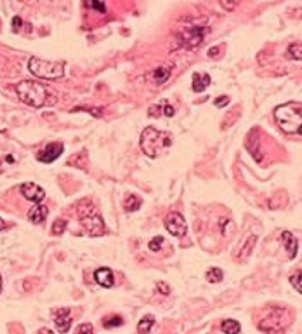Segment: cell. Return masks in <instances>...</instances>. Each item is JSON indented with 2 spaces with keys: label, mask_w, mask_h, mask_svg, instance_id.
<instances>
[{
  "label": "cell",
  "mask_w": 302,
  "mask_h": 334,
  "mask_svg": "<svg viewBox=\"0 0 302 334\" xmlns=\"http://www.w3.org/2000/svg\"><path fill=\"white\" fill-rule=\"evenodd\" d=\"M301 51H302V47H301V44H299V42L290 44V46H288V51H287V56L290 59H295V61H301V58H302Z\"/></svg>",
  "instance_id": "23"
},
{
  "label": "cell",
  "mask_w": 302,
  "mask_h": 334,
  "mask_svg": "<svg viewBox=\"0 0 302 334\" xmlns=\"http://www.w3.org/2000/svg\"><path fill=\"white\" fill-rule=\"evenodd\" d=\"M217 52H219L217 47H214V49H209V56H210V58H212V56H217Z\"/></svg>",
  "instance_id": "33"
},
{
  "label": "cell",
  "mask_w": 302,
  "mask_h": 334,
  "mask_svg": "<svg viewBox=\"0 0 302 334\" xmlns=\"http://www.w3.org/2000/svg\"><path fill=\"white\" fill-rule=\"evenodd\" d=\"M94 279H96V282L101 285V287H113V284H115V277H113V272H111L110 268H106V266H103V268H97L96 272H94Z\"/></svg>",
  "instance_id": "11"
},
{
  "label": "cell",
  "mask_w": 302,
  "mask_h": 334,
  "mask_svg": "<svg viewBox=\"0 0 302 334\" xmlns=\"http://www.w3.org/2000/svg\"><path fill=\"white\" fill-rule=\"evenodd\" d=\"M16 92H18V98L31 108H42L46 104L56 103V96L50 94L49 89L37 80L20 82V84L16 85Z\"/></svg>",
  "instance_id": "1"
},
{
  "label": "cell",
  "mask_w": 302,
  "mask_h": 334,
  "mask_svg": "<svg viewBox=\"0 0 302 334\" xmlns=\"http://www.w3.org/2000/svg\"><path fill=\"white\" fill-rule=\"evenodd\" d=\"M47 216H49V209H47L46 206H42V204H35V207L28 212V219H30L33 225H42L47 219Z\"/></svg>",
  "instance_id": "13"
},
{
  "label": "cell",
  "mask_w": 302,
  "mask_h": 334,
  "mask_svg": "<svg viewBox=\"0 0 302 334\" xmlns=\"http://www.w3.org/2000/svg\"><path fill=\"white\" fill-rule=\"evenodd\" d=\"M172 146V134L167 131H158L155 127H146L141 134V148L149 158L165 155Z\"/></svg>",
  "instance_id": "2"
},
{
  "label": "cell",
  "mask_w": 302,
  "mask_h": 334,
  "mask_svg": "<svg viewBox=\"0 0 302 334\" xmlns=\"http://www.w3.org/2000/svg\"><path fill=\"white\" fill-rule=\"evenodd\" d=\"M20 192L24 199L31 200V202H35V204H40L44 199H46V192L40 188L39 184H35V183H23L20 186Z\"/></svg>",
  "instance_id": "9"
},
{
  "label": "cell",
  "mask_w": 302,
  "mask_h": 334,
  "mask_svg": "<svg viewBox=\"0 0 302 334\" xmlns=\"http://www.w3.org/2000/svg\"><path fill=\"white\" fill-rule=\"evenodd\" d=\"M0 291H2V279H0Z\"/></svg>",
  "instance_id": "36"
},
{
  "label": "cell",
  "mask_w": 302,
  "mask_h": 334,
  "mask_svg": "<svg viewBox=\"0 0 302 334\" xmlns=\"http://www.w3.org/2000/svg\"><path fill=\"white\" fill-rule=\"evenodd\" d=\"M123 324V319L120 315H108L103 319V326L106 329H111V327H120Z\"/></svg>",
  "instance_id": "22"
},
{
  "label": "cell",
  "mask_w": 302,
  "mask_h": 334,
  "mask_svg": "<svg viewBox=\"0 0 302 334\" xmlns=\"http://www.w3.org/2000/svg\"><path fill=\"white\" fill-rule=\"evenodd\" d=\"M4 228H5V223H4V219H2V218H0V231H2V230H4Z\"/></svg>",
  "instance_id": "35"
},
{
  "label": "cell",
  "mask_w": 302,
  "mask_h": 334,
  "mask_svg": "<svg viewBox=\"0 0 302 334\" xmlns=\"http://www.w3.org/2000/svg\"><path fill=\"white\" fill-rule=\"evenodd\" d=\"M75 334H94V327L91 324H80V326L75 329Z\"/></svg>",
  "instance_id": "27"
},
{
  "label": "cell",
  "mask_w": 302,
  "mask_h": 334,
  "mask_svg": "<svg viewBox=\"0 0 302 334\" xmlns=\"http://www.w3.org/2000/svg\"><path fill=\"white\" fill-rule=\"evenodd\" d=\"M87 5H89V7H92V9H96V11H99V12L106 11V5H104L103 2H97V0H91Z\"/></svg>",
  "instance_id": "29"
},
{
  "label": "cell",
  "mask_w": 302,
  "mask_h": 334,
  "mask_svg": "<svg viewBox=\"0 0 302 334\" xmlns=\"http://www.w3.org/2000/svg\"><path fill=\"white\" fill-rule=\"evenodd\" d=\"M162 246H163V237H155L153 240H149L148 244L149 251H153V253H158V251L162 249Z\"/></svg>",
  "instance_id": "26"
},
{
  "label": "cell",
  "mask_w": 302,
  "mask_h": 334,
  "mask_svg": "<svg viewBox=\"0 0 302 334\" xmlns=\"http://www.w3.org/2000/svg\"><path fill=\"white\" fill-rule=\"evenodd\" d=\"M157 291L160 292V294H163V296H168L170 294V287H168L167 284H165V282H157Z\"/></svg>",
  "instance_id": "30"
},
{
  "label": "cell",
  "mask_w": 302,
  "mask_h": 334,
  "mask_svg": "<svg viewBox=\"0 0 302 334\" xmlns=\"http://www.w3.org/2000/svg\"><path fill=\"white\" fill-rule=\"evenodd\" d=\"M162 110H163V115H167V117H174V113H176L174 106H170L167 101H162L158 106H151L148 110V113H149V117H160L162 115Z\"/></svg>",
  "instance_id": "16"
},
{
  "label": "cell",
  "mask_w": 302,
  "mask_h": 334,
  "mask_svg": "<svg viewBox=\"0 0 302 334\" xmlns=\"http://www.w3.org/2000/svg\"><path fill=\"white\" fill-rule=\"evenodd\" d=\"M37 334H54V333H52V331H50V329H47V327H44V329H40Z\"/></svg>",
  "instance_id": "34"
},
{
  "label": "cell",
  "mask_w": 302,
  "mask_h": 334,
  "mask_svg": "<svg viewBox=\"0 0 302 334\" xmlns=\"http://www.w3.org/2000/svg\"><path fill=\"white\" fill-rule=\"evenodd\" d=\"M212 78L209 73H195L193 75V91L195 92H203L209 85H210Z\"/></svg>",
  "instance_id": "15"
},
{
  "label": "cell",
  "mask_w": 302,
  "mask_h": 334,
  "mask_svg": "<svg viewBox=\"0 0 302 334\" xmlns=\"http://www.w3.org/2000/svg\"><path fill=\"white\" fill-rule=\"evenodd\" d=\"M228 103H230V98H228V96H219L217 100L214 101V104H215L217 108H224Z\"/></svg>",
  "instance_id": "31"
},
{
  "label": "cell",
  "mask_w": 302,
  "mask_h": 334,
  "mask_svg": "<svg viewBox=\"0 0 302 334\" xmlns=\"http://www.w3.org/2000/svg\"><path fill=\"white\" fill-rule=\"evenodd\" d=\"M77 214L89 237H101L106 233L103 216L91 200H82L77 204Z\"/></svg>",
  "instance_id": "3"
},
{
  "label": "cell",
  "mask_w": 302,
  "mask_h": 334,
  "mask_svg": "<svg viewBox=\"0 0 302 334\" xmlns=\"http://www.w3.org/2000/svg\"><path fill=\"white\" fill-rule=\"evenodd\" d=\"M28 70L35 77L46 78V80H58L65 73V63L63 61H46L40 58H31L28 61Z\"/></svg>",
  "instance_id": "5"
},
{
  "label": "cell",
  "mask_w": 302,
  "mask_h": 334,
  "mask_svg": "<svg viewBox=\"0 0 302 334\" xmlns=\"http://www.w3.org/2000/svg\"><path fill=\"white\" fill-rule=\"evenodd\" d=\"M222 270L221 268H210L209 272L205 273V277H207V281L209 282H214V284H217V282H221L222 281Z\"/></svg>",
  "instance_id": "24"
},
{
  "label": "cell",
  "mask_w": 302,
  "mask_h": 334,
  "mask_svg": "<svg viewBox=\"0 0 302 334\" xmlns=\"http://www.w3.org/2000/svg\"><path fill=\"white\" fill-rule=\"evenodd\" d=\"M281 242H283V246H285V249H287L288 257H290V259H294V257L297 256V249H299L297 238H295L290 231H283V233H281Z\"/></svg>",
  "instance_id": "14"
},
{
  "label": "cell",
  "mask_w": 302,
  "mask_h": 334,
  "mask_svg": "<svg viewBox=\"0 0 302 334\" xmlns=\"http://www.w3.org/2000/svg\"><path fill=\"white\" fill-rule=\"evenodd\" d=\"M54 322H56V327H58V331L61 334L68 333L70 327H71V311H70V308H61L59 311H56V319H54Z\"/></svg>",
  "instance_id": "10"
},
{
  "label": "cell",
  "mask_w": 302,
  "mask_h": 334,
  "mask_svg": "<svg viewBox=\"0 0 302 334\" xmlns=\"http://www.w3.org/2000/svg\"><path fill=\"white\" fill-rule=\"evenodd\" d=\"M256 242H257L256 235H249V237L245 238V242L241 244L240 249H238V253H240V254H236L238 259H245V257L249 256V254L252 253V249H254V246H256Z\"/></svg>",
  "instance_id": "17"
},
{
  "label": "cell",
  "mask_w": 302,
  "mask_h": 334,
  "mask_svg": "<svg viewBox=\"0 0 302 334\" xmlns=\"http://www.w3.org/2000/svg\"><path fill=\"white\" fill-rule=\"evenodd\" d=\"M141 204H142V200L139 199V197H136V195H129L125 199V202H123V206H125V209L129 212H134V211H138L139 207H141Z\"/></svg>",
  "instance_id": "20"
},
{
  "label": "cell",
  "mask_w": 302,
  "mask_h": 334,
  "mask_svg": "<svg viewBox=\"0 0 302 334\" xmlns=\"http://www.w3.org/2000/svg\"><path fill=\"white\" fill-rule=\"evenodd\" d=\"M66 230V221L65 219H56L52 225V233L54 235H61Z\"/></svg>",
  "instance_id": "25"
},
{
  "label": "cell",
  "mask_w": 302,
  "mask_h": 334,
  "mask_svg": "<svg viewBox=\"0 0 302 334\" xmlns=\"http://www.w3.org/2000/svg\"><path fill=\"white\" fill-rule=\"evenodd\" d=\"M290 282L292 285H294L295 289H297V292H302V285H301V270H297L295 272V275L290 277Z\"/></svg>",
  "instance_id": "28"
},
{
  "label": "cell",
  "mask_w": 302,
  "mask_h": 334,
  "mask_svg": "<svg viewBox=\"0 0 302 334\" xmlns=\"http://www.w3.org/2000/svg\"><path fill=\"white\" fill-rule=\"evenodd\" d=\"M221 329L224 331L226 334H238V333L241 331V326H240V322H238V320H234V319H226V320H222Z\"/></svg>",
  "instance_id": "19"
},
{
  "label": "cell",
  "mask_w": 302,
  "mask_h": 334,
  "mask_svg": "<svg viewBox=\"0 0 302 334\" xmlns=\"http://www.w3.org/2000/svg\"><path fill=\"white\" fill-rule=\"evenodd\" d=\"M168 77H170V68H168V66H158V68L155 70V80H157V84L167 82Z\"/></svg>",
  "instance_id": "21"
},
{
  "label": "cell",
  "mask_w": 302,
  "mask_h": 334,
  "mask_svg": "<svg viewBox=\"0 0 302 334\" xmlns=\"http://www.w3.org/2000/svg\"><path fill=\"white\" fill-rule=\"evenodd\" d=\"M0 173H2V169H0Z\"/></svg>",
  "instance_id": "37"
},
{
  "label": "cell",
  "mask_w": 302,
  "mask_h": 334,
  "mask_svg": "<svg viewBox=\"0 0 302 334\" xmlns=\"http://www.w3.org/2000/svg\"><path fill=\"white\" fill-rule=\"evenodd\" d=\"M63 152H65V145H63V143L59 141L49 143L44 150H40L39 154H37V160L44 162V164H52L54 160H58V158L61 157Z\"/></svg>",
  "instance_id": "8"
},
{
  "label": "cell",
  "mask_w": 302,
  "mask_h": 334,
  "mask_svg": "<svg viewBox=\"0 0 302 334\" xmlns=\"http://www.w3.org/2000/svg\"><path fill=\"white\" fill-rule=\"evenodd\" d=\"M247 139H250V141H254V145H250V143H245V146H247V150L252 154V157L256 158L257 162L262 160V152L259 150L260 146V141H259V131L257 129H252V131L249 132V136H247Z\"/></svg>",
  "instance_id": "12"
},
{
  "label": "cell",
  "mask_w": 302,
  "mask_h": 334,
  "mask_svg": "<svg viewBox=\"0 0 302 334\" xmlns=\"http://www.w3.org/2000/svg\"><path fill=\"white\" fill-rule=\"evenodd\" d=\"M155 326V317L153 315H146V317H142L141 320H139L138 324V333L141 334H149V331L153 329Z\"/></svg>",
  "instance_id": "18"
},
{
  "label": "cell",
  "mask_w": 302,
  "mask_h": 334,
  "mask_svg": "<svg viewBox=\"0 0 302 334\" xmlns=\"http://www.w3.org/2000/svg\"><path fill=\"white\" fill-rule=\"evenodd\" d=\"M165 228L168 230V233L177 238L184 237V235L187 233V225L179 212H170V214L167 216V219H165Z\"/></svg>",
  "instance_id": "6"
},
{
  "label": "cell",
  "mask_w": 302,
  "mask_h": 334,
  "mask_svg": "<svg viewBox=\"0 0 302 334\" xmlns=\"http://www.w3.org/2000/svg\"><path fill=\"white\" fill-rule=\"evenodd\" d=\"M301 110H302L301 101H290V103H285L281 104V106L275 108V120L283 132L301 134V124H302Z\"/></svg>",
  "instance_id": "4"
},
{
  "label": "cell",
  "mask_w": 302,
  "mask_h": 334,
  "mask_svg": "<svg viewBox=\"0 0 302 334\" xmlns=\"http://www.w3.org/2000/svg\"><path fill=\"white\" fill-rule=\"evenodd\" d=\"M203 37H205V28H184L179 33L177 42H179V46L184 47H195L202 42Z\"/></svg>",
  "instance_id": "7"
},
{
  "label": "cell",
  "mask_w": 302,
  "mask_h": 334,
  "mask_svg": "<svg viewBox=\"0 0 302 334\" xmlns=\"http://www.w3.org/2000/svg\"><path fill=\"white\" fill-rule=\"evenodd\" d=\"M12 26L18 30V28L21 26V18H14V20H12Z\"/></svg>",
  "instance_id": "32"
}]
</instances>
